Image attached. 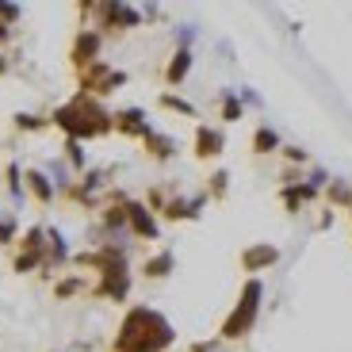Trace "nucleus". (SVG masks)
<instances>
[{"label":"nucleus","instance_id":"1","mask_svg":"<svg viewBox=\"0 0 352 352\" xmlns=\"http://www.w3.org/2000/svg\"><path fill=\"white\" fill-rule=\"evenodd\" d=\"M176 344V329L161 310L153 307H131L115 329L111 352H168Z\"/></svg>","mask_w":352,"mask_h":352},{"label":"nucleus","instance_id":"3","mask_svg":"<svg viewBox=\"0 0 352 352\" xmlns=\"http://www.w3.org/2000/svg\"><path fill=\"white\" fill-rule=\"evenodd\" d=\"M261 302H264V283L256 280V276H249V280L241 283V291H238V302H234V310L222 318L219 341H245V337L253 333L256 318H261Z\"/></svg>","mask_w":352,"mask_h":352},{"label":"nucleus","instance_id":"14","mask_svg":"<svg viewBox=\"0 0 352 352\" xmlns=\"http://www.w3.org/2000/svg\"><path fill=\"white\" fill-rule=\"evenodd\" d=\"M23 184H27V195H31L35 203H43V207H50V203L58 199V188H54L50 173H43V168H27Z\"/></svg>","mask_w":352,"mask_h":352},{"label":"nucleus","instance_id":"15","mask_svg":"<svg viewBox=\"0 0 352 352\" xmlns=\"http://www.w3.org/2000/svg\"><path fill=\"white\" fill-rule=\"evenodd\" d=\"M69 261V241H65L62 230L46 226V268L43 272H50V268H62V264Z\"/></svg>","mask_w":352,"mask_h":352},{"label":"nucleus","instance_id":"27","mask_svg":"<svg viewBox=\"0 0 352 352\" xmlns=\"http://www.w3.org/2000/svg\"><path fill=\"white\" fill-rule=\"evenodd\" d=\"M88 283L80 280V276H62V280L54 283V299H73V295H80Z\"/></svg>","mask_w":352,"mask_h":352},{"label":"nucleus","instance_id":"32","mask_svg":"<svg viewBox=\"0 0 352 352\" xmlns=\"http://www.w3.org/2000/svg\"><path fill=\"white\" fill-rule=\"evenodd\" d=\"M318 226H322V230H329V226H333V211H326V214H322V219H318Z\"/></svg>","mask_w":352,"mask_h":352},{"label":"nucleus","instance_id":"23","mask_svg":"<svg viewBox=\"0 0 352 352\" xmlns=\"http://www.w3.org/2000/svg\"><path fill=\"white\" fill-rule=\"evenodd\" d=\"M12 126H16L19 134H38L50 126V115H35V111H16L12 115Z\"/></svg>","mask_w":352,"mask_h":352},{"label":"nucleus","instance_id":"19","mask_svg":"<svg viewBox=\"0 0 352 352\" xmlns=\"http://www.w3.org/2000/svg\"><path fill=\"white\" fill-rule=\"evenodd\" d=\"M241 115H245V104H241L238 88H222L219 92V119L222 123H238Z\"/></svg>","mask_w":352,"mask_h":352},{"label":"nucleus","instance_id":"10","mask_svg":"<svg viewBox=\"0 0 352 352\" xmlns=\"http://www.w3.org/2000/svg\"><path fill=\"white\" fill-rule=\"evenodd\" d=\"M203 207H207V192L203 195H168L165 211H161V219L165 222H195L203 214Z\"/></svg>","mask_w":352,"mask_h":352},{"label":"nucleus","instance_id":"24","mask_svg":"<svg viewBox=\"0 0 352 352\" xmlns=\"http://www.w3.org/2000/svg\"><path fill=\"white\" fill-rule=\"evenodd\" d=\"M65 165H69V168H77V173H88V153H85V142L65 138Z\"/></svg>","mask_w":352,"mask_h":352},{"label":"nucleus","instance_id":"21","mask_svg":"<svg viewBox=\"0 0 352 352\" xmlns=\"http://www.w3.org/2000/svg\"><path fill=\"white\" fill-rule=\"evenodd\" d=\"M23 173H27V168L19 165V161H8V165H4V188H8V195H12L16 203H23V195H27Z\"/></svg>","mask_w":352,"mask_h":352},{"label":"nucleus","instance_id":"22","mask_svg":"<svg viewBox=\"0 0 352 352\" xmlns=\"http://www.w3.org/2000/svg\"><path fill=\"white\" fill-rule=\"evenodd\" d=\"M326 199H329V207L352 211V184H349V180H341V176H333V180L326 184Z\"/></svg>","mask_w":352,"mask_h":352},{"label":"nucleus","instance_id":"16","mask_svg":"<svg viewBox=\"0 0 352 352\" xmlns=\"http://www.w3.org/2000/svg\"><path fill=\"white\" fill-rule=\"evenodd\" d=\"M192 65H195V54L192 50H180L176 46V54L168 58V65H165V85H184L188 80V73H192Z\"/></svg>","mask_w":352,"mask_h":352},{"label":"nucleus","instance_id":"26","mask_svg":"<svg viewBox=\"0 0 352 352\" xmlns=\"http://www.w3.org/2000/svg\"><path fill=\"white\" fill-rule=\"evenodd\" d=\"M226 192H230V173H226V168H214L211 184H207V199L222 203V199H226Z\"/></svg>","mask_w":352,"mask_h":352},{"label":"nucleus","instance_id":"9","mask_svg":"<svg viewBox=\"0 0 352 352\" xmlns=\"http://www.w3.org/2000/svg\"><path fill=\"white\" fill-rule=\"evenodd\" d=\"M280 245H272V241H256V245L241 249V272L256 276V272H268V268H276L280 264Z\"/></svg>","mask_w":352,"mask_h":352},{"label":"nucleus","instance_id":"30","mask_svg":"<svg viewBox=\"0 0 352 352\" xmlns=\"http://www.w3.org/2000/svg\"><path fill=\"white\" fill-rule=\"evenodd\" d=\"M238 96H241V104H245V107H261V96H256V92H249V88H241Z\"/></svg>","mask_w":352,"mask_h":352},{"label":"nucleus","instance_id":"31","mask_svg":"<svg viewBox=\"0 0 352 352\" xmlns=\"http://www.w3.org/2000/svg\"><path fill=\"white\" fill-rule=\"evenodd\" d=\"M188 352H219V344H214V341H195Z\"/></svg>","mask_w":352,"mask_h":352},{"label":"nucleus","instance_id":"11","mask_svg":"<svg viewBox=\"0 0 352 352\" xmlns=\"http://www.w3.org/2000/svg\"><path fill=\"white\" fill-rule=\"evenodd\" d=\"M222 150H226V134L219 131V126L211 123H199L195 126V138H192V153L199 161H214L222 157Z\"/></svg>","mask_w":352,"mask_h":352},{"label":"nucleus","instance_id":"18","mask_svg":"<svg viewBox=\"0 0 352 352\" xmlns=\"http://www.w3.org/2000/svg\"><path fill=\"white\" fill-rule=\"evenodd\" d=\"M283 150V142H280V134H276V126H268V123H261L253 131V153L256 157H268V153H280Z\"/></svg>","mask_w":352,"mask_h":352},{"label":"nucleus","instance_id":"20","mask_svg":"<svg viewBox=\"0 0 352 352\" xmlns=\"http://www.w3.org/2000/svg\"><path fill=\"white\" fill-rule=\"evenodd\" d=\"M142 146H146V153H150L153 161H173V157H176V138H173V134L153 131L150 138L142 142Z\"/></svg>","mask_w":352,"mask_h":352},{"label":"nucleus","instance_id":"25","mask_svg":"<svg viewBox=\"0 0 352 352\" xmlns=\"http://www.w3.org/2000/svg\"><path fill=\"white\" fill-rule=\"evenodd\" d=\"M157 104L165 107V111H176V115H188V119H195V104L184 96H176V92H161Z\"/></svg>","mask_w":352,"mask_h":352},{"label":"nucleus","instance_id":"35","mask_svg":"<svg viewBox=\"0 0 352 352\" xmlns=\"http://www.w3.org/2000/svg\"><path fill=\"white\" fill-rule=\"evenodd\" d=\"M349 219H352V211H349Z\"/></svg>","mask_w":352,"mask_h":352},{"label":"nucleus","instance_id":"17","mask_svg":"<svg viewBox=\"0 0 352 352\" xmlns=\"http://www.w3.org/2000/svg\"><path fill=\"white\" fill-rule=\"evenodd\" d=\"M173 268H176V256L168 253V249H161V253H153L150 261L142 264V276H146V280H168Z\"/></svg>","mask_w":352,"mask_h":352},{"label":"nucleus","instance_id":"33","mask_svg":"<svg viewBox=\"0 0 352 352\" xmlns=\"http://www.w3.org/2000/svg\"><path fill=\"white\" fill-rule=\"evenodd\" d=\"M8 69H12V62H8V54L0 50V77H4V73H8Z\"/></svg>","mask_w":352,"mask_h":352},{"label":"nucleus","instance_id":"29","mask_svg":"<svg viewBox=\"0 0 352 352\" xmlns=\"http://www.w3.org/2000/svg\"><path fill=\"white\" fill-rule=\"evenodd\" d=\"M283 161H291V165H307V161H310V153L307 150H302V146H283Z\"/></svg>","mask_w":352,"mask_h":352},{"label":"nucleus","instance_id":"8","mask_svg":"<svg viewBox=\"0 0 352 352\" xmlns=\"http://www.w3.org/2000/svg\"><path fill=\"white\" fill-rule=\"evenodd\" d=\"M126 234H131V238H142V241H157V238H161L157 214H153L142 199H131V203H126Z\"/></svg>","mask_w":352,"mask_h":352},{"label":"nucleus","instance_id":"2","mask_svg":"<svg viewBox=\"0 0 352 352\" xmlns=\"http://www.w3.org/2000/svg\"><path fill=\"white\" fill-rule=\"evenodd\" d=\"M50 126L65 134V138H77V142H88V138H104V134L115 131V111H107L100 100L92 96H73L69 104L54 107L50 111Z\"/></svg>","mask_w":352,"mask_h":352},{"label":"nucleus","instance_id":"4","mask_svg":"<svg viewBox=\"0 0 352 352\" xmlns=\"http://www.w3.org/2000/svg\"><path fill=\"white\" fill-rule=\"evenodd\" d=\"M123 85H126V73H123V69H115V65H107L104 58H100V62H92L88 69L77 73L80 96H92V100L111 96V92H119Z\"/></svg>","mask_w":352,"mask_h":352},{"label":"nucleus","instance_id":"28","mask_svg":"<svg viewBox=\"0 0 352 352\" xmlns=\"http://www.w3.org/2000/svg\"><path fill=\"white\" fill-rule=\"evenodd\" d=\"M19 241V222L16 214H0V249L4 245H16Z\"/></svg>","mask_w":352,"mask_h":352},{"label":"nucleus","instance_id":"34","mask_svg":"<svg viewBox=\"0 0 352 352\" xmlns=\"http://www.w3.org/2000/svg\"><path fill=\"white\" fill-rule=\"evenodd\" d=\"M8 38H12V27L0 23V50H4V43H8Z\"/></svg>","mask_w":352,"mask_h":352},{"label":"nucleus","instance_id":"12","mask_svg":"<svg viewBox=\"0 0 352 352\" xmlns=\"http://www.w3.org/2000/svg\"><path fill=\"white\" fill-rule=\"evenodd\" d=\"M115 131L123 134V138L146 142L153 134V123H150V115L142 111V107H123V111H115Z\"/></svg>","mask_w":352,"mask_h":352},{"label":"nucleus","instance_id":"7","mask_svg":"<svg viewBox=\"0 0 352 352\" xmlns=\"http://www.w3.org/2000/svg\"><path fill=\"white\" fill-rule=\"evenodd\" d=\"M100 50H104V35H100L96 27H80L77 35H73V46H69V62L73 69H88L92 62H100Z\"/></svg>","mask_w":352,"mask_h":352},{"label":"nucleus","instance_id":"6","mask_svg":"<svg viewBox=\"0 0 352 352\" xmlns=\"http://www.w3.org/2000/svg\"><path fill=\"white\" fill-rule=\"evenodd\" d=\"M92 295H96V299H107V302H126L131 299V264H115V268L96 272Z\"/></svg>","mask_w":352,"mask_h":352},{"label":"nucleus","instance_id":"5","mask_svg":"<svg viewBox=\"0 0 352 352\" xmlns=\"http://www.w3.org/2000/svg\"><path fill=\"white\" fill-rule=\"evenodd\" d=\"M96 31L100 35H123V31H134L142 27V8L134 4H123V0H96Z\"/></svg>","mask_w":352,"mask_h":352},{"label":"nucleus","instance_id":"13","mask_svg":"<svg viewBox=\"0 0 352 352\" xmlns=\"http://www.w3.org/2000/svg\"><path fill=\"white\" fill-rule=\"evenodd\" d=\"M314 199H318V188L310 184L307 176H302V180H291V184L280 188V203L287 207V214H299L302 207H307V203H314Z\"/></svg>","mask_w":352,"mask_h":352}]
</instances>
